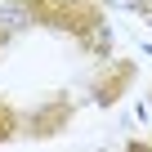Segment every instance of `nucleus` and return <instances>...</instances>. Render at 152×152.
<instances>
[{
    "label": "nucleus",
    "instance_id": "f257e3e1",
    "mask_svg": "<svg viewBox=\"0 0 152 152\" xmlns=\"http://www.w3.org/2000/svg\"><path fill=\"white\" fill-rule=\"evenodd\" d=\"M14 5L36 23V27H49V31H63V36H76L90 54H107V14L99 0H14Z\"/></svg>",
    "mask_w": 152,
    "mask_h": 152
},
{
    "label": "nucleus",
    "instance_id": "f03ea898",
    "mask_svg": "<svg viewBox=\"0 0 152 152\" xmlns=\"http://www.w3.org/2000/svg\"><path fill=\"white\" fill-rule=\"evenodd\" d=\"M134 76H139V67H134L130 58H116V63H107V67L94 76V103H99V107H112V103H121V99H125V90L134 85Z\"/></svg>",
    "mask_w": 152,
    "mask_h": 152
},
{
    "label": "nucleus",
    "instance_id": "7ed1b4c3",
    "mask_svg": "<svg viewBox=\"0 0 152 152\" xmlns=\"http://www.w3.org/2000/svg\"><path fill=\"white\" fill-rule=\"evenodd\" d=\"M72 116H76V107H72V99H49V103H40L36 112H31V134L36 139H54V134H63L67 125H72Z\"/></svg>",
    "mask_w": 152,
    "mask_h": 152
},
{
    "label": "nucleus",
    "instance_id": "20e7f679",
    "mask_svg": "<svg viewBox=\"0 0 152 152\" xmlns=\"http://www.w3.org/2000/svg\"><path fill=\"white\" fill-rule=\"evenodd\" d=\"M18 125H23V116H18L9 103H0V143H9V139L18 134Z\"/></svg>",
    "mask_w": 152,
    "mask_h": 152
},
{
    "label": "nucleus",
    "instance_id": "39448f33",
    "mask_svg": "<svg viewBox=\"0 0 152 152\" xmlns=\"http://www.w3.org/2000/svg\"><path fill=\"white\" fill-rule=\"evenodd\" d=\"M130 148H134V152H143V148L152 152V139H130Z\"/></svg>",
    "mask_w": 152,
    "mask_h": 152
},
{
    "label": "nucleus",
    "instance_id": "423d86ee",
    "mask_svg": "<svg viewBox=\"0 0 152 152\" xmlns=\"http://www.w3.org/2000/svg\"><path fill=\"white\" fill-rule=\"evenodd\" d=\"M5 45H9V27L0 23V49H5Z\"/></svg>",
    "mask_w": 152,
    "mask_h": 152
}]
</instances>
